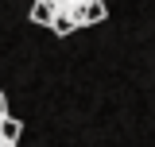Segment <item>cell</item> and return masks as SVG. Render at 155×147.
<instances>
[{
    "label": "cell",
    "mask_w": 155,
    "mask_h": 147,
    "mask_svg": "<svg viewBox=\"0 0 155 147\" xmlns=\"http://www.w3.org/2000/svg\"><path fill=\"white\" fill-rule=\"evenodd\" d=\"M19 132H23V124L8 112V116L0 120V139H4V143H19Z\"/></svg>",
    "instance_id": "7a4b0ae2"
},
{
    "label": "cell",
    "mask_w": 155,
    "mask_h": 147,
    "mask_svg": "<svg viewBox=\"0 0 155 147\" xmlns=\"http://www.w3.org/2000/svg\"><path fill=\"white\" fill-rule=\"evenodd\" d=\"M4 116H8V112H4ZM4 116H0V120H4ZM0 143H4V139H0Z\"/></svg>",
    "instance_id": "3957f363"
},
{
    "label": "cell",
    "mask_w": 155,
    "mask_h": 147,
    "mask_svg": "<svg viewBox=\"0 0 155 147\" xmlns=\"http://www.w3.org/2000/svg\"><path fill=\"white\" fill-rule=\"evenodd\" d=\"M109 16L105 0H35L31 4V23L51 27L54 35H74L81 27H93Z\"/></svg>",
    "instance_id": "6da1fadb"
}]
</instances>
